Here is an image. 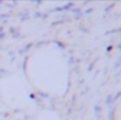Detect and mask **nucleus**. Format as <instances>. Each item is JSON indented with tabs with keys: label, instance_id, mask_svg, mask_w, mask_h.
Wrapping results in <instances>:
<instances>
[]
</instances>
